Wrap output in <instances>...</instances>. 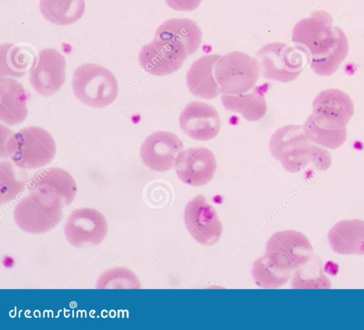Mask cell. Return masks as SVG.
Instances as JSON below:
<instances>
[{"label":"cell","instance_id":"6da1fadb","mask_svg":"<svg viewBox=\"0 0 364 330\" xmlns=\"http://www.w3.org/2000/svg\"><path fill=\"white\" fill-rule=\"evenodd\" d=\"M292 41L306 54L311 69L321 76L333 74L348 53L344 32L333 26L326 11H316L294 27Z\"/></svg>","mask_w":364,"mask_h":330},{"label":"cell","instance_id":"7a4b0ae2","mask_svg":"<svg viewBox=\"0 0 364 330\" xmlns=\"http://www.w3.org/2000/svg\"><path fill=\"white\" fill-rule=\"evenodd\" d=\"M272 155L289 172H298L309 164L318 170H327L331 156L324 148L317 146L305 133L303 127L287 125L278 128L269 141Z\"/></svg>","mask_w":364,"mask_h":330},{"label":"cell","instance_id":"3957f363","mask_svg":"<svg viewBox=\"0 0 364 330\" xmlns=\"http://www.w3.org/2000/svg\"><path fill=\"white\" fill-rule=\"evenodd\" d=\"M56 145L44 128L29 126L11 134L1 148V156L9 157L20 168L43 167L53 159Z\"/></svg>","mask_w":364,"mask_h":330},{"label":"cell","instance_id":"277c9868","mask_svg":"<svg viewBox=\"0 0 364 330\" xmlns=\"http://www.w3.org/2000/svg\"><path fill=\"white\" fill-rule=\"evenodd\" d=\"M63 202L55 194L33 191L16 205L14 218L17 226L30 233H43L56 226L63 216Z\"/></svg>","mask_w":364,"mask_h":330},{"label":"cell","instance_id":"5b68a950","mask_svg":"<svg viewBox=\"0 0 364 330\" xmlns=\"http://www.w3.org/2000/svg\"><path fill=\"white\" fill-rule=\"evenodd\" d=\"M72 87L80 101L93 107L109 105L119 90L114 75L106 67L93 63L83 64L75 70Z\"/></svg>","mask_w":364,"mask_h":330},{"label":"cell","instance_id":"8992f818","mask_svg":"<svg viewBox=\"0 0 364 330\" xmlns=\"http://www.w3.org/2000/svg\"><path fill=\"white\" fill-rule=\"evenodd\" d=\"M312 246L308 238L295 230L274 233L268 240L264 257L279 272L290 274L310 260Z\"/></svg>","mask_w":364,"mask_h":330},{"label":"cell","instance_id":"52a82bcc","mask_svg":"<svg viewBox=\"0 0 364 330\" xmlns=\"http://www.w3.org/2000/svg\"><path fill=\"white\" fill-rule=\"evenodd\" d=\"M305 57L299 47L277 42L263 46L255 57L262 77L281 82H291L300 75Z\"/></svg>","mask_w":364,"mask_h":330},{"label":"cell","instance_id":"ba28073f","mask_svg":"<svg viewBox=\"0 0 364 330\" xmlns=\"http://www.w3.org/2000/svg\"><path fill=\"white\" fill-rule=\"evenodd\" d=\"M259 70L255 57L241 51L220 56L214 67V75L220 92L240 94L250 90L259 79Z\"/></svg>","mask_w":364,"mask_h":330},{"label":"cell","instance_id":"9c48e42d","mask_svg":"<svg viewBox=\"0 0 364 330\" xmlns=\"http://www.w3.org/2000/svg\"><path fill=\"white\" fill-rule=\"evenodd\" d=\"M107 222L97 209L83 207L74 210L67 218L64 233L68 241L77 248L101 243L107 233Z\"/></svg>","mask_w":364,"mask_h":330},{"label":"cell","instance_id":"30bf717a","mask_svg":"<svg viewBox=\"0 0 364 330\" xmlns=\"http://www.w3.org/2000/svg\"><path fill=\"white\" fill-rule=\"evenodd\" d=\"M184 221L191 236L202 245L213 246L220 238L221 221L203 194L195 196L186 204Z\"/></svg>","mask_w":364,"mask_h":330},{"label":"cell","instance_id":"8fae6325","mask_svg":"<svg viewBox=\"0 0 364 330\" xmlns=\"http://www.w3.org/2000/svg\"><path fill=\"white\" fill-rule=\"evenodd\" d=\"M312 118L319 126L327 129L346 127L354 112L350 97L338 89L321 92L312 103Z\"/></svg>","mask_w":364,"mask_h":330},{"label":"cell","instance_id":"7c38bea8","mask_svg":"<svg viewBox=\"0 0 364 330\" xmlns=\"http://www.w3.org/2000/svg\"><path fill=\"white\" fill-rule=\"evenodd\" d=\"M174 167L181 181L198 187L212 180L217 169V163L215 155L207 148H190L178 154Z\"/></svg>","mask_w":364,"mask_h":330},{"label":"cell","instance_id":"4fadbf2b","mask_svg":"<svg viewBox=\"0 0 364 330\" xmlns=\"http://www.w3.org/2000/svg\"><path fill=\"white\" fill-rule=\"evenodd\" d=\"M65 80V60L54 48H46L39 53L38 62L30 71V82L41 95L48 97L56 92Z\"/></svg>","mask_w":364,"mask_h":330},{"label":"cell","instance_id":"5bb4252c","mask_svg":"<svg viewBox=\"0 0 364 330\" xmlns=\"http://www.w3.org/2000/svg\"><path fill=\"white\" fill-rule=\"evenodd\" d=\"M182 141L174 133L159 131L149 135L141 146L140 155L144 165L156 172L171 170L183 150Z\"/></svg>","mask_w":364,"mask_h":330},{"label":"cell","instance_id":"9a60e30c","mask_svg":"<svg viewBox=\"0 0 364 330\" xmlns=\"http://www.w3.org/2000/svg\"><path fill=\"white\" fill-rule=\"evenodd\" d=\"M154 38L165 43L186 59L198 49L202 40V31L193 20L171 18L159 26Z\"/></svg>","mask_w":364,"mask_h":330},{"label":"cell","instance_id":"2e32d148","mask_svg":"<svg viewBox=\"0 0 364 330\" xmlns=\"http://www.w3.org/2000/svg\"><path fill=\"white\" fill-rule=\"evenodd\" d=\"M181 130L197 141H208L215 137L220 129V118L210 104L192 101L182 111L179 117Z\"/></svg>","mask_w":364,"mask_h":330},{"label":"cell","instance_id":"e0dca14e","mask_svg":"<svg viewBox=\"0 0 364 330\" xmlns=\"http://www.w3.org/2000/svg\"><path fill=\"white\" fill-rule=\"evenodd\" d=\"M139 60L145 71L154 75L162 76L178 70L186 59L165 43L154 38L142 47Z\"/></svg>","mask_w":364,"mask_h":330},{"label":"cell","instance_id":"ac0fdd59","mask_svg":"<svg viewBox=\"0 0 364 330\" xmlns=\"http://www.w3.org/2000/svg\"><path fill=\"white\" fill-rule=\"evenodd\" d=\"M28 192L43 191L58 196L64 205L73 202L77 192L74 178L66 170L59 167H50L36 172L29 180Z\"/></svg>","mask_w":364,"mask_h":330},{"label":"cell","instance_id":"d6986e66","mask_svg":"<svg viewBox=\"0 0 364 330\" xmlns=\"http://www.w3.org/2000/svg\"><path fill=\"white\" fill-rule=\"evenodd\" d=\"M220 57L218 54L203 55L191 65L186 75V84L193 94L211 99L220 93L214 75V67Z\"/></svg>","mask_w":364,"mask_h":330},{"label":"cell","instance_id":"ffe728a7","mask_svg":"<svg viewBox=\"0 0 364 330\" xmlns=\"http://www.w3.org/2000/svg\"><path fill=\"white\" fill-rule=\"evenodd\" d=\"M332 250L341 255H364V221L342 220L334 224L328 234Z\"/></svg>","mask_w":364,"mask_h":330},{"label":"cell","instance_id":"44dd1931","mask_svg":"<svg viewBox=\"0 0 364 330\" xmlns=\"http://www.w3.org/2000/svg\"><path fill=\"white\" fill-rule=\"evenodd\" d=\"M0 93L1 120L10 126L23 122L28 115L27 94L23 85L15 79L1 77Z\"/></svg>","mask_w":364,"mask_h":330},{"label":"cell","instance_id":"7402d4cb","mask_svg":"<svg viewBox=\"0 0 364 330\" xmlns=\"http://www.w3.org/2000/svg\"><path fill=\"white\" fill-rule=\"evenodd\" d=\"M221 101L227 110L240 114L249 121L260 120L267 109L264 95L259 92L235 95L224 94Z\"/></svg>","mask_w":364,"mask_h":330},{"label":"cell","instance_id":"603a6c76","mask_svg":"<svg viewBox=\"0 0 364 330\" xmlns=\"http://www.w3.org/2000/svg\"><path fill=\"white\" fill-rule=\"evenodd\" d=\"M42 15L50 22L66 26L75 23L84 14L85 0H40Z\"/></svg>","mask_w":364,"mask_h":330},{"label":"cell","instance_id":"cb8c5ba5","mask_svg":"<svg viewBox=\"0 0 364 330\" xmlns=\"http://www.w3.org/2000/svg\"><path fill=\"white\" fill-rule=\"evenodd\" d=\"M31 60L29 51L20 46L6 43L1 46V76L21 77Z\"/></svg>","mask_w":364,"mask_h":330},{"label":"cell","instance_id":"d4e9b609","mask_svg":"<svg viewBox=\"0 0 364 330\" xmlns=\"http://www.w3.org/2000/svg\"><path fill=\"white\" fill-rule=\"evenodd\" d=\"M303 129L309 138L315 144L323 148L336 149L346 141V128L339 129H327L317 125L311 115L307 119Z\"/></svg>","mask_w":364,"mask_h":330},{"label":"cell","instance_id":"484cf974","mask_svg":"<svg viewBox=\"0 0 364 330\" xmlns=\"http://www.w3.org/2000/svg\"><path fill=\"white\" fill-rule=\"evenodd\" d=\"M1 203L14 199L24 189L26 180L24 172H17L9 161L0 163Z\"/></svg>","mask_w":364,"mask_h":330},{"label":"cell","instance_id":"4316f807","mask_svg":"<svg viewBox=\"0 0 364 330\" xmlns=\"http://www.w3.org/2000/svg\"><path fill=\"white\" fill-rule=\"evenodd\" d=\"M97 289H140L138 277L132 270L122 267L103 273L96 283Z\"/></svg>","mask_w":364,"mask_h":330},{"label":"cell","instance_id":"83f0119b","mask_svg":"<svg viewBox=\"0 0 364 330\" xmlns=\"http://www.w3.org/2000/svg\"><path fill=\"white\" fill-rule=\"evenodd\" d=\"M252 275L255 283L262 288H278L286 284L290 274L279 272L269 264L264 255L252 265Z\"/></svg>","mask_w":364,"mask_h":330},{"label":"cell","instance_id":"f1b7e54d","mask_svg":"<svg viewBox=\"0 0 364 330\" xmlns=\"http://www.w3.org/2000/svg\"><path fill=\"white\" fill-rule=\"evenodd\" d=\"M173 9L178 11H191L195 10L202 0H165Z\"/></svg>","mask_w":364,"mask_h":330}]
</instances>
